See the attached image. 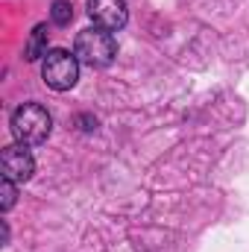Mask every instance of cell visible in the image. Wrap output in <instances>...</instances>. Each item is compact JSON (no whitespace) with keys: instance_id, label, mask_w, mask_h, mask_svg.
Segmentation results:
<instances>
[{"instance_id":"cell-7","label":"cell","mask_w":249,"mask_h":252,"mask_svg":"<svg viewBox=\"0 0 249 252\" xmlns=\"http://www.w3.org/2000/svg\"><path fill=\"white\" fill-rule=\"evenodd\" d=\"M50 15H53V24H59V27H67V24L73 21V6H70L67 0H56Z\"/></svg>"},{"instance_id":"cell-8","label":"cell","mask_w":249,"mask_h":252,"mask_svg":"<svg viewBox=\"0 0 249 252\" xmlns=\"http://www.w3.org/2000/svg\"><path fill=\"white\" fill-rule=\"evenodd\" d=\"M0 193H3V202H0V208H3V211H9V208L15 205V182L3 176V182H0Z\"/></svg>"},{"instance_id":"cell-3","label":"cell","mask_w":249,"mask_h":252,"mask_svg":"<svg viewBox=\"0 0 249 252\" xmlns=\"http://www.w3.org/2000/svg\"><path fill=\"white\" fill-rule=\"evenodd\" d=\"M41 79L53 88V91H67L76 85L79 79V59L76 53L67 50H50L41 62Z\"/></svg>"},{"instance_id":"cell-4","label":"cell","mask_w":249,"mask_h":252,"mask_svg":"<svg viewBox=\"0 0 249 252\" xmlns=\"http://www.w3.org/2000/svg\"><path fill=\"white\" fill-rule=\"evenodd\" d=\"M0 167H3V176L12 179V182H27L35 173L32 153L24 144H9L3 150V156H0Z\"/></svg>"},{"instance_id":"cell-6","label":"cell","mask_w":249,"mask_h":252,"mask_svg":"<svg viewBox=\"0 0 249 252\" xmlns=\"http://www.w3.org/2000/svg\"><path fill=\"white\" fill-rule=\"evenodd\" d=\"M24 56H27V62H35V59L47 56V27H44V24H38V27L32 30V35H30V41H27Z\"/></svg>"},{"instance_id":"cell-5","label":"cell","mask_w":249,"mask_h":252,"mask_svg":"<svg viewBox=\"0 0 249 252\" xmlns=\"http://www.w3.org/2000/svg\"><path fill=\"white\" fill-rule=\"evenodd\" d=\"M88 15L97 27H103L109 32L124 30L129 21V9L124 0H88Z\"/></svg>"},{"instance_id":"cell-1","label":"cell","mask_w":249,"mask_h":252,"mask_svg":"<svg viewBox=\"0 0 249 252\" xmlns=\"http://www.w3.org/2000/svg\"><path fill=\"white\" fill-rule=\"evenodd\" d=\"M50 129H53V121H50L47 109L38 106V103H24V106L15 109V115H12V135H15V141L24 144V147L44 144L47 135H50Z\"/></svg>"},{"instance_id":"cell-2","label":"cell","mask_w":249,"mask_h":252,"mask_svg":"<svg viewBox=\"0 0 249 252\" xmlns=\"http://www.w3.org/2000/svg\"><path fill=\"white\" fill-rule=\"evenodd\" d=\"M73 53H76L79 62L88 64V67H106V64L115 62L118 47H115V38H112L109 30H103V27H91V30H82V32L76 35V47H73Z\"/></svg>"}]
</instances>
